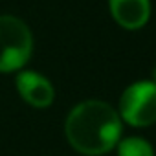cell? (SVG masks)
I'll return each mask as SVG.
<instances>
[{
	"mask_svg": "<svg viewBox=\"0 0 156 156\" xmlns=\"http://www.w3.org/2000/svg\"><path fill=\"white\" fill-rule=\"evenodd\" d=\"M64 132L77 152L99 156L118 143L121 136V119L108 103L88 99L72 108L64 123Z\"/></svg>",
	"mask_w": 156,
	"mask_h": 156,
	"instance_id": "6da1fadb",
	"label": "cell"
},
{
	"mask_svg": "<svg viewBox=\"0 0 156 156\" xmlns=\"http://www.w3.org/2000/svg\"><path fill=\"white\" fill-rule=\"evenodd\" d=\"M33 50L30 28L13 15H0V72L19 70Z\"/></svg>",
	"mask_w": 156,
	"mask_h": 156,
	"instance_id": "7a4b0ae2",
	"label": "cell"
},
{
	"mask_svg": "<svg viewBox=\"0 0 156 156\" xmlns=\"http://www.w3.org/2000/svg\"><path fill=\"white\" fill-rule=\"evenodd\" d=\"M121 118L132 127H147L156 121V85L140 81L130 85L119 101Z\"/></svg>",
	"mask_w": 156,
	"mask_h": 156,
	"instance_id": "3957f363",
	"label": "cell"
},
{
	"mask_svg": "<svg viewBox=\"0 0 156 156\" xmlns=\"http://www.w3.org/2000/svg\"><path fill=\"white\" fill-rule=\"evenodd\" d=\"M17 88L22 99L37 108L50 107L55 96L51 83L35 72H20L17 75Z\"/></svg>",
	"mask_w": 156,
	"mask_h": 156,
	"instance_id": "277c9868",
	"label": "cell"
},
{
	"mask_svg": "<svg viewBox=\"0 0 156 156\" xmlns=\"http://www.w3.org/2000/svg\"><path fill=\"white\" fill-rule=\"evenodd\" d=\"M110 11L116 22L127 30H140L151 17L149 0H110Z\"/></svg>",
	"mask_w": 156,
	"mask_h": 156,
	"instance_id": "5b68a950",
	"label": "cell"
},
{
	"mask_svg": "<svg viewBox=\"0 0 156 156\" xmlns=\"http://www.w3.org/2000/svg\"><path fill=\"white\" fill-rule=\"evenodd\" d=\"M119 156H154L152 147L143 138H127L118 145Z\"/></svg>",
	"mask_w": 156,
	"mask_h": 156,
	"instance_id": "8992f818",
	"label": "cell"
},
{
	"mask_svg": "<svg viewBox=\"0 0 156 156\" xmlns=\"http://www.w3.org/2000/svg\"><path fill=\"white\" fill-rule=\"evenodd\" d=\"M154 85H156V68H154Z\"/></svg>",
	"mask_w": 156,
	"mask_h": 156,
	"instance_id": "52a82bcc",
	"label": "cell"
}]
</instances>
